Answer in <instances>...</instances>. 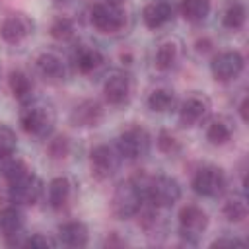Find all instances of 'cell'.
<instances>
[{
    "label": "cell",
    "mask_w": 249,
    "mask_h": 249,
    "mask_svg": "<svg viewBox=\"0 0 249 249\" xmlns=\"http://www.w3.org/2000/svg\"><path fill=\"white\" fill-rule=\"evenodd\" d=\"M19 123L27 134L47 136L54 126V111L41 99H25L19 113Z\"/></svg>",
    "instance_id": "1"
},
{
    "label": "cell",
    "mask_w": 249,
    "mask_h": 249,
    "mask_svg": "<svg viewBox=\"0 0 249 249\" xmlns=\"http://www.w3.org/2000/svg\"><path fill=\"white\" fill-rule=\"evenodd\" d=\"M142 200H144L142 185L136 179H126V181L119 183L117 189L113 191L111 210H113V214L117 218L128 220V218H134L140 212Z\"/></svg>",
    "instance_id": "2"
},
{
    "label": "cell",
    "mask_w": 249,
    "mask_h": 249,
    "mask_svg": "<svg viewBox=\"0 0 249 249\" xmlns=\"http://www.w3.org/2000/svg\"><path fill=\"white\" fill-rule=\"evenodd\" d=\"M142 185L144 196L156 206V208H169L181 198V185L177 179L169 175H156L146 177L144 181H138Z\"/></svg>",
    "instance_id": "3"
},
{
    "label": "cell",
    "mask_w": 249,
    "mask_h": 249,
    "mask_svg": "<svg viewBox=\"0 0 249 249\" xmlns=\"http://www.w3.org/2000/svg\"><path fill=\"white\" fill-rule=\"evenodd\" d=\"M150 150V134L142 126H128L117 138V152L124 160H138Z\"/></svg>",
    "instance_id": "4"
},
{
    "label": "cell",
    "mask_w": 249,
    "mask_h": 249,
    "mask_svg": "<svg viewBox=\"0 0 249 249\" xmlns=\"http://www.w3.org/2000/svg\"><path fill=\"white\" fill-rule=\"evenodd\" d=\"M91 23L101 33H117L126 23V14L119 4L101 2L91 8Z\"/></svg>",
    "instance_id": "5"
},
{
    "label": "cell",
    "mask_w": 249,
    "mask_h": 249,
    "mask_svg": "<svg viewBox=\"0 0 249 249\" xmlns=\"http://www.w3.org/2000/svg\"><path fill=\"white\" fill-rule=\"evenodd\" d=\"M191 187L196 195L212 198V196L222 195V191L226 189V175L216 165H202L200 169L195 171Z\"/></svg>",
    "instance_id": "6"
},
{
    "label": "cell",
    "mask_w": 249,
    "mask_h": 249,
    "mask_svg": "<svg viewBox=\"0 0 249 249\" xmlns=\"http://www.w3.org/2000/svg\"><path fill=\"white\" fill-rule=\"evenodd\" d=\"M8 195L16 204H35L43 195V181L29 171L18 181L8 183Z\"/></svg>",
    "instance_id": "7"
},
{
    "label": "cell",
    "mask_w": 249,
    "mask_h": 249,
    "mask_svg": "<svg viewBox=\"0 0 249 249\" xmlns=\"http://www.w3.org/2000/svg\"><path fill=\"white\" fill-rule=\"evenodd\" d=\"M206 226H208V216L200 206L187 204L179 210V231L183 237H187L189 243H195L196 237L202 235Z\"/></svg>",
    "instance_id": "8"
},
{
    "label": "cell",
    "mask_w": 249,
    "mask_h": 249,
    "mask_svg": "<svg viewBox=\"0 0 249 249\" xmlns=\"http://www.w3.org/2000/svg\"><path fill=\"white\" fill-rule=\"evenodd\" d=\"M245 60L239 51H224L210 62V72L218 82H231L243 72Z\"/></svg>",
    "instance_id": "9"
},
{
    "label": "cell",
    "mask_w": 249,
    "mask_h": 249,
    "mask_svg": "<svg viewBox=\"0 0 249 249\" xmlns=\"http://www.w3.org/2000/svg\"><path fill=\"white\" fill-rule=\"evenodd\" d=\"M119 160H121V156H119L117 150H113L107 144H99V146L91 148V152H89L91 173L99 179H107L117 171Z\"/></svg>",
    "instance_id": "10"
},
{
    "label": "cell",
    "mask_w": 249,
    "mask_h": 249,
    "mask_svg": "<svg viewBox=\"0 0 249 249\" xmlns=\"http://www.w3.org/2000/svg\"><path fill=\"white\" fill-rule=\"evenodd\" d=\"M31 31H33V21L25 14H10L0 23V37L10 45L21 43Z\"/></svg>",
    "instance_id": "11"
},
{
    "label": "cell",
    "mask_w": 249,
    "mask_h": 249,
    "mask_svg": "<svg viewBox=\"0 0 249 249\" xmlns=\"http://www.w3.org/2000/svg\"><path fill=\"white\" fill-rule=\"evenodd\" d=\"M210 111V101L204 95H189L179 107V123L183 126L198 124Z\"/></svg>",
    "instance_id": "12"
},
{
    "label": "cell",
    "mask_w": 249,
    "mask_h": 249,
    "mask_svg": "<svg viewBox=\"0 0 249 249\" xmlns=\"http://www.w3.org/2000/svg\"><path fill=\"white\" fill-rule=\"evenodd\" d=\"M103 119V107L99 101L95 99H84L80 101L72 113H70V123L74 126H82V128H89V126H97Z\"/></svg>",
    "instance_id": "13"
},
{
    "label": "cell",
    "mask_w": 249,
    "mask_h": 249,
    "mask_svg": "<svg viewBox=\"0 0 249 249\" xmlns=\"http://www.w3.org/2000/svg\"><path fill=\"white\" fill-rule=\"evenodd\" d=\"M103 95L111 105H123L130 97V78L126 74H113L103 84Z\"/></svg>",
    "instance_id": "14"
},
{
    "label": "cell",
    "mask_w": 249,
    "mask_h": 249,
    "mask_svg": "<svg viewBox=\"0 0 249 249\" xmlns=\"http://www.w3.org/2000/svg\"><path fill=\"white\" fill-rule=\"evenodd\" d=\"M58 239L66 247H86L89 233H88V228L84 222L72 220V222H64L58 228Z\"/></svg>",
    "instance_id": "15"
},
{
    "label": "cell",
    "mask_w": 249,
    "mask_h": 249,
    "mask_svg": "<svg viewBox=\"0 0 249 249\" xmlns=\"http://www.w3.org/2000/svg\"><path fill=\"white\" fill-rule=\"evenodd\" d=\"M173 16V10L167 2H152L142 10V21L148 29H158L165 25Z\"/></svg>",
    "instance_id": "16"
},
{
    "label": "cell",
    "mask_w": 249,
    "mask_h": 249,
    "mask_svg": "<svg viewBox=\"0 0 249 249\" xmlns=\"http://www.w3.org/2000/svg\"><path fill=\"white\" fill-rule=\"evenodd\" d=\"M23 228V214L16 204H8L4 208H0V231L6 235V239L21 235Z\"/></svg>",
    "instance_id": "17"
},
{
    "label": "cell",
    "mask_w": 249,
    "mask_h": 249,
    "mask_svg": "<svg viewBox=\"0 0 249 249\" xmlns=\"http://www.w3.org/2000/svg\"><path fill=\"white\" fill-rule=\"evenodd\" d=\"M37 70L43 78L47 80H60L64 78V62L53 54V53H43L37 56Z\"/></svg>",
    "instance_id": "18"
},
{
    "label": "cell",
    "mask_w": 249,
    "mask_h": 249,
    "mask_svg": "<svg viewBox=\"0 0 249 249\" xmlns=\"http://www.w3.org/2000/svg\"><path fill=\"white\" fill-rule=\"evenodd\" d=\"M70 193H72V185L66 177H54L51 183H49V189H47V196H49V204L53 208H62L68 198H70Z\"/></svg>",
    "instance_id": "19"
},
{
    "label": "cell",
    "mask_w": 249,
    "mask_h": 249,
    "mask_svg": "<svg viewBox=\"0 0 249 249\" xmlns=\"http://www.w3.org/2000/svg\"><path fill=\"white\" fill-rule=\"evenodd\" d=\"M210 14V0H183L181 2V16L189 23H200Z\"/></svg>",
    "instance_id": "20"
},
{
    "label": "cell",
    "mask_w": 249,
    "mask_h": 249,
    "mask_svg": "<svg viewBox=\"0 0 249 249\" xmlns=\"http://www.w3.org/2000/svg\"><path fill=\"white\" fill-rule=\"evenodd\" d=\"M101 62H103V54L93 47H82L76 54V66L84 74H89V72L97 70L101 66Z\"/></svg>",
    "instance_id": "21"
},
{
    "label": "cell",
    "mask_w": 249,
    "mask_h": 249,
    "mask_svg": "<svg viewBox=\"0 0 249 249\" xmlns=\"http://www.w3.org/2000/svg\"><path fill=\"white\" fill-rule=\"evenodd\" d=\"M8 86H10V91L14 93V97L25 101L31 97V89H33V84L29 80V76L21 70H14L8 78Z\"/></svg>",
    "instance_id": "22"
},
{
    "label": "cell",
    "mask_w": 249,
    "mask_h": 249,
    "mask_svg": "<svg viewBox=\"0 0 249 249\" xmlns=\"http://www.w3.org/2000/svg\"><path fill=\"white\" fill-rule=\"evenodd\" d=\"M245 18H247V12H245V6L241 2H231L226 10H224V16H222V23L226 29L230 31H237L245 25Z\"/></svg>",
    "instance_id": "23"
},
{
    "label": "cell",
    "mask_w": 249,
    "mask_h": 249,
    "mask_svg": "<svg viewBox=\"0 0 249 249\" xmlns=\"http://www.w3.org/2000/svg\"><path fill=\"white\" fill-rule=\"evenodd\" d=\"M206 138L214 146H224L231 140V126L224 119H214L206 128Z\"/></svg>",
    "instance_id": "24"
},
{
    "label": "cell",
    "mask_w": 249,
    "mask_h": 249,
    "mask_svg": "<svg viewBox=\"0 0 249 249\" xmlns=\"http://www.w3.org/2000/svg\"><path fill=\"white\" fill-rule=\"evenodd\" d=\"M222 214L228 222H233V224H239L247 218V200L243 196H231L224 202L222 206Z\"/></svg>",
    "instance_id": "25"
},
{
    "label": "cell",
    "mask_w": 249,
    "mask_h": 249,
    "mask_svg": "<svg viewBox=\"0 0 249 249\" xmlns=\"http://www.w3.org/2000/svg\"><path fill=\"white\" fill-rule=\"evenodd\" d=\"M175 105V95L173 91L165 89V88H158L148 95V107L154 113H165Z\"/></svg>",
    "instance_id": "26"
},
{
    "label": "cell",
    "mask_w": 249,
    "mask_h": 249,
    "mask_svg": "<svg viewBox=\"0 0 249 249\" xmlns=\"http://www.w3.org/2000/svg\"><path fill=\"white\" fill-rule=\"evenodd\" d=\"M154 62L160 70H171L177 62V47L173 43H163L160 45V49L156 51Z\"/></svg>",
    "instance_id": "27"
},
{
    "label": "cell",
    "mask_w": 249,
    "mask_h": 249,
    "mask_svg": "<svg viewBox=\"0 0 249 249\" xmlns=\"http://www.w3.org/2000/svg\"><path fill=\"white\" fill-rule=\"evenodd\" d=\"M8 161L2 165V175L6 179V183H14L18 181L19 177H23L25 173H29L31 169L25 165L23 160H18V158H6Z\"/></svg>",
    "instance_id": "28"
},
{
    "label": "cell",
    "mask_w": 249,
    "mask_h": 249,
    "mask_svg": "<svg viewBox=\"0 0 249 249\" xmlns=\"http://www.w3.org/2000/svg\"><path fill=\"white\" fill-rule=\"evenodd\" d=\"M18 144L16 132L8 126V124H0V160H6L14 154Z\"/></svg>",
    "instance_id": "29"
},
{
    "label": "cell",
    "mask_w": 249,
    "mask_h": 249,
    "mask_svg": "<svg viewBox=\"0 0 249 249\" xmlns=\"http://www.w3.org/2000/svg\"><path fill=\"white\" fill-rule=\"evenodd\" d=\"M51 35L56 39V41H68L74 37V23L72 19L68 18H58L53 21L51 25Z\"/></svg>",
    "instance_id": "30"
},
{
    "label": "cell",
    "mask_w": 249,
    "mask_h": 249,
    "mask_svg": "<svg viewBox=\"0 0 249 249\" xmlns=\"http://www.w3.org/2000/svg\"><path fill=\"white\" fill-rule=\"evenodd\" d=\"M47 152L53 160H64L68 154H70V142L66 136H56L49 142L47 146Z\"/></svg>",
    "instance_id": "31"
},
{
    "label": "cell",
    "mask_w": 249,
    "mask_h": 249,
    "mask_svg": "<svg viewBox=\"0 0 249 249\" xmlns=\"http://www.w3.org/2000/svg\"><path fill=\"white\" fill-rule=\"evenodd\" d=\"M158 148L163 154H175V152H179V142H177V138L171 132L161 130L160 136H158Z\"/></svg>",
    "instance_id": "32"
},
{
    "label": "cell",
    "mask_w": 249,
    "mask_h": 249,
    "mask_svg": "<svg viewBox=\"0 0 249 249\" xmlns=\"http://www.w3.org/2000/svg\"><path fill=\"white\" fill-rule=\"evenodd\" d=\"M23 245H27V247H53L54 241H51L49 237H45V235H41V233H35V235H31V237H27V239L23 241Z\"/></svg>",
    "instance_id": "33"
},
{
    "label": "cell",
    "mask_w": 249,
    "mask_h": 249,
    "mask_svg": "<svg viewBox=\"0 0 249 249\" xmlns=\"http://www.w3.org/2000/svg\"><path fill=\"white\" fill-rule=\"evenodd\" d=\"M243 243H245V241L239 239V237H218L216 241H212V247H222V245L233 247V245H243Z\"/></svg>",
    "instance_id": "34"
},
{
    "label": "cell",
    "mask_w": 249,
    "mask_h": 249,
    "mask_svg": "<svg viewBox=\"0 0 249 249\" xmlns=\"http://www.w3.org/2000/svg\"><path fill=\"white\" fill-rule=\"evenodd\" d=\"M239 115H241L243 121H247V97H243L241 103H239Z\"/></svg>",
    "instance_id": "35"
},
{
    "label": "cell",
    "mask_w": 249,
    "mask_h": 249,
    "mask_svg": "<svg viewBox=\"0 0 249 249\" xmlns=\"http://www.w3.org/2000/svg\"><path fill=\"white\" fill-rule=\"evenodd\" d=\"M105 245H109V247H111V245H124V241L117 239V235L113 233V235H111V239H107V241H105Z\"/></svg>",
    "instance_id": "36"
},
{
    "label": "cell",
    "mask_w": 249,
    "mask_h": 249,
    "mask_svg": "<svg viewBox=\"0 0 249 249\" xmlns=\"http://www.w3.org/2000/svg\"><path fill=\"white\" fill-rule=\"evenodd\" d=\"M105 2H111V4H121V2H124V0H105Z\"/></svg>",
    "instance_id": "37"
}]
</instances>
